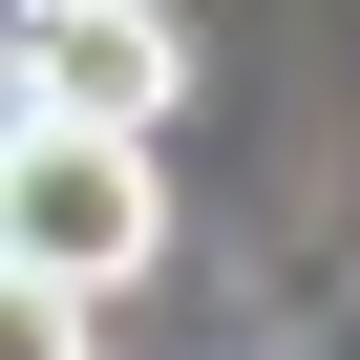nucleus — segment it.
I'll use <instances>...</instances> for the list:
<instances>
[{
    "mask_svg": "<svg viewBox=\"0 0 360 360\" xmlns=\"http://www.w3.org/2000/svg\"><path fill=\"white\" fill-rule=\"evenodd\" d=\"M0 255L64 276V297H127L169 255V169L106 148V127H22V148H0Z\"/></svg>",
    "mask_w": 360,
    "mask_h": 360,
    "instance_id": "f257e3e1",
    "label": "nucleus"
},
{
    "mask_svg": "<svg viewBox=\"0 0 360 360\" xmlns=\"http://www.w3.org/2000/svg\"><path fill=\"white\" fill-rule=\"evenodd\" d=\"M22 64H43V127H106V148H148L169 106H191L169 0H106V22H64V43H22Z\"/></svg>",
    "mask_w": 360,
    "mask_h": 360,
    "instance_id": "f03ea898",
    "label": "nucleus"
},
{
    "mask_svg": "<svg viewBox=\"0 0 360 360\" xmlns=\"http://www.w3.org/2000/svg\"><path fill=\"white\" fill-rule=\"evenodd\" d=\"M85 339H106V297H64V276L0 255V360H85Z\"/></svg>",
    "mask_w": 360,
    "mask_h": 360,
    "instance_id": "7ed1b4c3",
    "label": "nucleus"
},
{
    "mask_svg": "<svg viewBox=\"0 0 360 360\" xmlns=\"http://www.w3.org/2000/svg\"><path fill=\"white\" fill-rule=\"evenodd\" d=\"M64 22H106V0H0V43H64Z\"/></svg>",
    "mask_w": 360,
    "mask_h": 360,
    "instance_id": "20e7f679",
    "label": "nucleus"
},
{
    "mask_svg": "<svg viewBox=\"0 0 360 360\" xmlns=\"http://www.w3.org/2000/svg\"><path fill=\"white\" fill-rule=\"evenodd\" d=\"M22 127H43V64H22V43H0V148H22Z\"/></svg>",
    "mask_w": 360,
    "mask_h": 360,
    "instance_id": "39448f33",
    "label": "nucleus"
}]
</instances>
